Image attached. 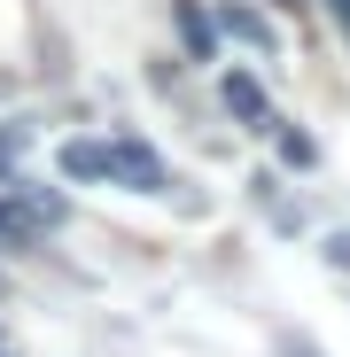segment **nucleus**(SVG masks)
Instances as JSON below:
<instances>
[{
	"label": "nucleus",
	"instance_id": "obj_1",
	"mask_svg": "<svg viewBox=\"0 0 350 357\" xmlns=\"http://www.w3.org/2000/svg\"><path fill=\"white\" fill-rule=\"evenodd\" d=\"M101 178H117V187H133V195H163V187H171L148 140H109V148H101Z\"/></svg>",
	"mask_w": 350,
	"mask_h": 357
},
{
	"label": "nucleus",
	"instance_id": "obj_2",
	"mask_svg": "<svg viewBox=\"0 0 350 357\" xmlns=\"http://www.w3.org/2000/svg\"><path fill=\"white\" fill-rule=\"evenodd\" d=\"M171 24H180V47L195 54V63H210V47H218V31H210V16L195 8V0H171Z\"/></svg>",
	"mask_w": 350,
	"mask_h": 357
},
{
	"label": "nucleus",
	"instance_id": "obj_3",
	"mask_svg": "<svg viewBox=\"0 0 350 357\" xmlns=\"http://www.w3.org/2000/svg\"><path fill=\"white\" fill-rule=\"evenodd\" d=\"M218 24H226V39H242V47H257V54H272V47H280V39H272V24H265L257 8H233V0H226V16H218Z\"/></svg>",
	"mask_w": 350,
	"mask_h": 357
},
{
	"label": "nucleus",
	"instance_id": "obj_4",
	"mask_svg": "<svg viewBox=\"0 0 350 357\" xmlns=\"http://www.w3.org/2000/svg\"><path fill=\"white\" fill-rule=\"evenodd\" d=\"M8 202H16V210L31 218V225H63V210H71V202L54 195V187H24V178H16V187H8Z\"/></svg>",
	"mask_w": 350,
	"mask_h": 357
},
{
	"label": "nucleus",
	"instance_id": "obj_5",
	"mask_svg": "<svg viewBox=\"0 0 350 357\" xmlns=\"http://www.w3.org/2000/svg\"><path fill=\"white\" fill-rule=\"evenodd\" d=\"M226 109L242 116V125H272V116H265V86H257L249 70H233V78H226Z\"/></svg>",
	"mask_w": 350,
	"mask_h": 357
},
{
	"label": "nucleus",
	"instance_id": "obj_6",
	"mask_svg": "<svg viewBox=\"0 0 350 357\" xmlns=\"http://www.w3.org/2000/svg\"><path fill=\"white\" fill-rule=\"evenodd\" d=\"M63 171L71 178H101V140H71L63 148Z\"/></svg>",
	"mask_w": 350,
	"mask_h": 357
},
{
	"label": "nucleus",
	"instance_id": "obj_7",
	"mask_svg": "<svg viewBox=\"0 0 350 357\" xmlns=\"http://www.w3.org/2000/svg\"><path fill=\"white\" fill-rule=\"evenodd\" d=\"M272 140H280V163H288V171H304V163L319 155V148H312V132H296V125H280Z\"/></svg>",
	"mask_w": 350,
	"mask_h": 357
},
{
	"label": "nucleus",
	"instance_id": "obj_8",
	"mask_svg": "<svg viewBox=\"0 0 350 357\" xmlns=\"http://www.w3.org/2000/svg\"><path fill=\"white\" fill-rule=\"evenodd\" d=\"M31 233H39V225H31V218H24L8 195H0V241H31Z\"/></svg>",
	"mask_w": 350,
	"mask_h": 357
},
{
	"label": "nucleus",
	"instance_id": "obj_9",
	"mask_svg": "<svg viewBox=\"0 0 350 357\" xmlns=\"http://www.w3.org/2000/svg\"><path fill=\"white\" fill-rule=\"evenodd\" d=\"M24 140H31V125H0V171L24 155Z\"/></svg>",
	"mask_w": 350,
	"mask_h": 357
},
{
	"label": "nucleus",
	"instance_id": "obj_10",
	"mask_svg": "<svg viewBox=\"0 0 350 357\" xmlns=\"http://www.w3.org/2000/svg\"><path fill=\"white\" fill-rule=\"evenodd\" d=\"M327 264H342V272H350V233H335V241H327Z\"/></svg>",
	"mask_w": 350,
	"mask_h": 357
},
{
	"label": "nucleus",
	"instance_id": "obj_11",
	"mask_svg": "<svg viewBox=\"0 0 350 357\" xmlns=\"http://www.w3.org/2000/svg\"><path fill=\"white\" fill-rule=\"evenodd\" d=\"M280 357H319V349L312 342H280Z\"/></svg>",
	"mask_w": 350,
	"mask_h": 357
},
{
	"label": "nucleus",
	"instance_id": "obj_12",
	"mask_svg": "<svg viewBox=\"0 0 350 357\" xmlns=\"http://www.w3.org/2000/svg\"><path fill=\"white\" fill-rule=\"evenodd\" d=\"M335 16H342V31H350V0H335Z\"/></svg>",
	"mask_w": 350,
	"mask_h": 357
},
{
	"label": "nucleus",
	"instance_id": "obj_13",
	"mask_svg": "<svg viewBox=\"0 0 350 357\" xmlns=\"http://www.w3.org/2000/svg\"><path fill=\"white\" fill-rule=\"evenodd\" d=\"M0 357H8V334H0Z\"/></svg>",
	"mask_w": 350,
	"mask_h": 357
},
{
	"label": "nucleus",
	"instance_id": "obj_14",
	"mask_svg": "<svg viewBox=\"0 0 350 357\" xmlns=\"http://www.w3.org/2000/svg\"><path fill=\"white\" fill-rule=\"evenodd\" d=\"M288 8H296V0H288Z\"/></svg>",
	"mask_w": 350,
	"mask_h": 357
}]
</instances>
